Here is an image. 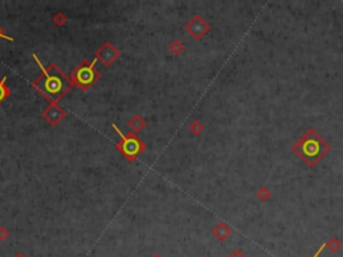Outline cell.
I'll return each instance as SVG.
<instances>
[{
	"label": "cell",
	"mask_w": 343,
	"mask_h": 257,
	"mask_svg": "<svg viewBox=\"0 0 343 257\" xmlns=\"http://www.w3.org/2000/svg\"><path fill=\"white\" fill-rule=\"evenodd\" d=\"M292 150L307 166L314 168L331 150V146L314 128H310L292 145Z\"/></svg>",
	"instance_id": "1"
},
{
	"label": "cell",
	"mask_w": 343,
	"mask_h": 257,
	"mask_svg": "<svg viewBox=\"0 0 343 257\" xmlns=\"http://www.w3.org/2000/svg\"><path fill=\"white\" fill-rule=\"evenodd\" d=\"M40 67H42V70H43L44 72L43 78L40 80H38V84H39L40 89L43 90L46 94L53 95V97L61 95L67 87V83L66 80H65V78L59 75V74H49L42 64H40Z\"/></svg>",
	"instance_id": "2"
},
{
	"label": "cell",
	"mask_w": 343,
	"mask_h": 257,
	"mask_svg": "<svg viewBox=\"0 0 343 257\" xmlns=\"http://www.w3.org/2000/svg\"><path fill=\"white\" fill-rule=\"evenodd\" d=\"M115 131L119 134V137L122 138V142H121V145L118 146V149L121 150V153H122L123 155H126L129 160H133V158H136L137 155L140 154L142 150V143L140 142V139L138 138H136L134 135H129V137H125L122 133H121V130H119L117 126H114Z\"/></svg>",
	"instance_id": "3"
},
{
	"label": "cell",
	"mask_w": 343,
	"mask_h": 257,
	"mask_svg": "<svg viewBox=\"0 0 343 257\" xmlns=\"http://www.w3.org/2000/svg\"><path fill=\"white\" fill-rule=\"evenodd\" d=\"M77 79L81 84H85V86L92 83V80L95 79V72L92 70V67L85 66L80 68L77 72Z\"/></svg>",
	"instance_id": "4"
},
{
	"label": "cell",
	"mask_w": 343,
	"mask_h": 257,
	"mask_svg": "<svg viewBox=\"0 0 343 257\" xmlns=\"http://www.w3.org/2000/svg\"><path fill=\"white\" fill-rule=\"evenodd\" d=\"M215 235L217 236V239L224 240V239H227L229 235H231V229H229L228 226L225 225V224H220V225L216 228Z\"/></svg>",
	"instance_id": "5"
},
{
	"label": "cell",
	"mask_w": 343,
	"mask_h": 257,
	"mask_svg": "<svg viewBox=\"0 0 343 257\" xmlns=\"http://www.w3.org/2000/svg\"><path fill=\"white\" fill-rule=\"evenodd\" d=\"M269 191L267 189V188H261V189H259L257 191V197H259L261 201H265V199H268L269 198Z\"/></svg>",
	"instance_id": "6"
},
{
	"label": "cell",
	"mask_w": 343,
	"mask_h": 257,
	"mask_svg": "<svg viewBox=\"0 0 343 257\" xmlns=\"http://www.w3.org/2000/svg\"><path fill=\"white\" fill-rule=\"evenodd\" d=\"M326 245H327V247H329V248H330L331 251H337V249H338L339 247H341V245H339L338 239H335V237H333V239H331L330 241H329V243H326Z\"/></svg>",
	"instance_id": "7"
},
{
	"label": "cell",
	"mask_w": 343,
	"mask_h": 257,
	"mask_svg": "<svg viewBox=\"0 0 343 257\" xmlns=\"http://www.w3.org/2000/svg\"><path fill=\"white\" fill-rule=\"evenodd\" d=\"M4 83H5V78L0 82V102H1V101L5 98V95H7V89H5Z\"/></svg>",
	"instance_id": "8"
},
{
	"label": "cell",
	"mask_w": 343,
	"mask_h": 257,
	"mask_svg": "<svg viewBox=\"0 0 343 257\" xmlns=\"http://www.w3.org/2000/svg\"><path fill=\"white\" fill-rule=\"evenodd\" d=\"M326 247H327V245H326V244H323V245H322L321 248L318 249V251H317V252H315V255H314V256H313V257H318V256H319V255H321V253H322V252H323V249H325V248H326Z\"/></svg>",
	"instance_id": "9"
},
{
	"label": "cell",
	"mask_w": 343,
	"mask_h": 257,
	"mask_svg": "<svg viewBox=\"0 0 343 257\" xmlns=\"http://www.w3.org/2000/svg\"><path fill=\"white\" fill-rule=\"evenodd\" d=\"M231 257H244V255H243L240 251H236V252H233L232 255H231Z\"/></svg>",
	"instance_id": "10"
},
{
	"label": "cell",
	"mask_w": 343,
	"mask_h": 257,
	"mask_svg": "<svg viewBox=\"0 0 343 257\" xmlns=\"http://www.w3.org/2000/svg\"><path fill=\"white\" fill-rule=\"evenodd\" d=\"M0 38H5V39L11 40V38H8V36H5L4 34H1V31H0Z\"/></svg>",
	"instance_id": "11"
}]
</instances>
